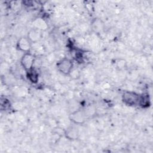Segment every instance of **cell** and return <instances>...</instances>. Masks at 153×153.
Wrapping results in <instances>:
<instances>
[{"label":"cell","mask_w":153,"mask_h":153,"mask_svg":"<svg viewBox=\"0 0 153 153\" xmlns=\"http://www.w3.org/2000/svg\"><path fill=\"white\" fill-rule=\"evenodd\" d=\"M141 96L133 91H126L124 92L122 96L123 101L127 105L136 106L139 105L140 103Z\"/></svg>","instance_id":"cell-1"},{"label":"cell","mask_w":153,"mask_h":153,"mask_svg":"<svg viewBox=\"0 0 153 153\" xmlns=\"http://www.w3.org/2000/svg\"><path fill=\"white\" fill-rule=\"evenodd\" d=\"M57 70L63 75L71 74L74 68L72 60L68 58H63L60 60L56 64Z\"/></svg>","instance_id":"cell-2"},{"label":"cell","mask_w":153,"mask_h":153,"mask_svg":"<svg viewBox=\"0 0 153 153\" xmlns=\"http://www.w3.org/2000/svg\"><path fill=\"white\" fill-rule=\"evenodd\" d=\"M35 62V57L31 53H25L20 60V64L26 71H28L33 68Z\"/></svg>","instance_id":"cell-3"},{"label":"cell","mask_w":153,"mask_h":153,"mask_svg":"<svg viewBox=\"0 0 153 153\" xmlns=\"http://www.w3.org/2000/svg\"><path fill=\"white\" fill-rule=\"evenodd\" d=\"M87 115L84 109H78L72 112L70 115V120L75 124H81L84 123L86 119Z\"/></svg>","instance_id":"cell-4"},{"label":"cell","mask_w":153,"mask_h":153,"mask_svg":"<svg viewBox=\"0 0 153 153\" xmlns=\"http://www.w3.org/2000/svg\"><path fill=\"white\" fill-rule=\"evenodd\" d=\"M32 42L29 41L27 36H23L19 39L17 42V48L22 52L27 53L29 52V50L31 48Z\"/></svg>","instance_id":"cell-5"},{"label":"cell","mask_w":153,"mask_h":153,"mask_svg":"<svg viewBox=\"0 0 153 153\" xmlns=\"http://www.w3.org/2000/svg\"><path fill=\"white\" fill-rule=\"evenodd\" d=\"M91 27L94 32L99 34L103 32L105 26L100 19L95 18L91 22Z\"/></svg>","instance_id":"cell-6"},{"label":"cell","mask_w":153,"mask_h":153,"mask_svg":"<svg viewBox=\"0 0 153 153\" xmlns=\"http://www.w3.org/2000/svg\"><path fill=\"white\" fill-rule=\"evenodd\" d=\"M64 135L69 140H76L79 137L78 130L74 126H70L66 130H65Z\"/></svg>","instance_id":"cell-7"},{"label":"cell","mask_w":153,"mask_h":153,"mask_svg":"<svg viewBox=\"0 0 153 153\" xmlns=\"http://www.w3.org/2000/svg\"><path fill=\"white\" fill-rule=\"evenodd\" d=\"M41 30L36 28H33L28 32L27 37L32 43H33L38 41L41 39Z\"/></svg>","instance_id":"cell-8"},{"label":"cell","mask_w":153,"mask_h":153,"mask_svg":"<svg viewBox=\"0 0 153 153\" xmlns=\"http://www.w3.org/2000/svg\"><path fill=\"white\" fill-rule=\"evenodd\" d=\"M27 72V77L28 79L32 83H36L38 81V74L37 71L32 68V69L26 71Z\"/></svg>","instance_id":"cell-9"},{"label":"cell","mask_w":153,"mask_h":153,"mask_svg":"<svg viewBox=\"0 0 153 153\" xmlns=\"http://www.w3.org/2000/svg\"><path fill=\"white\" fill-rule=\"evenodd\" d=\"M126 62L125 60L120 59L117 61L116 66L118 69H122L126 67Z\"/></svg>","instance_id":"cell-10"}]
</instances>
